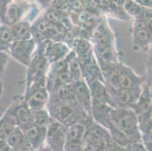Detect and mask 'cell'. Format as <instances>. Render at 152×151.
Here are the masks:
<instances>
[{
	"label": "cell",
	"mask_w": 152,
	"mask_h": 151,
	"mask_svg": "<svg viewBox=\"0 0 152 151\" xmlns=\"http://www.w3.org/2000/svg\"><path fill=\"white\" fill-rule=\"evenodd\" d=\"M106 86L114 89H139L146 81L148 74L138 75L121 61L101 66Z\"/></svg>",
	"instance_id": "1"
},
{
	"label": "cell",
	"mask_w": 152,
	"mask_h": 151,
	"mask_svg": "<svg viewBox=\"0 0 152 151\" xmlns=\"http://www.w3.org/2000/svg\"><path fill=\"white\" fill-rule=\"evenodd\" d=\"M90 38L94 56L99 66L119 61L114 33L104 18H102L94 27Z\"/></svg>",
	"instance_id": "2"
},
{
	"label": "cell",
	"mask_w": 152,
	"mask_h": 151,
	"mask_svg": "<svg viewBox=\"0 0 152 151\" xmlns=\"http://www.w3.org/2000/svg\"><path fill=\"white\" fill-rule=\"evenodd\" d=\"M45 110L51 118L65 126L77 123L83 124L87 119L92 117L83 110L77 102L59 101L51 96H49Z\"/></svg>",
	"instance_id": "3"
},
{
	"label": "cell",
	"mask_w": 152,
	"mask_h": 151,
	"mask_svg": "<svg viewBox=\"0 0 152 151\" xmlns=\"http://www.w3.org/2000/svg\"><path fill=\"white\" fill-rule=\"evenodd\" d=\"M111 120L115 126L122 131L131 142L142 141L137 115L131 108H114Z\"/></svg>",
	"instance_id": "4"
},
{
	"label": "cell",
	"mask_w": 152,
	"mask_h": 151,
	"mask_svg": "<svg viewBox=\"0 0 152 151\" xmlns=\"http://www.w3.org/2000/svg\"><path fill=\"white\" fill-rule=\"evenodd\" d=\"M44 45L45 42L37 45L30 64L27 66L26 88L35 82L46 78L45 77L49 63L44 55Z\"/></svg>",
	"instance_id": "5"
},
{
	"label": "cell",
	"mask_w": 152,
	"mask_h": 151,
	"mask_svg": "<svg viewBox=\"0 0 152 151\" xmlns=\"http://www.w3.org/2000/svg\"><path fill=\"white\" fill-rule=\"evenodd\" d=\"M23 98L32 111L45 109L49 98V92L46 88V79L31 84L25 89Z\"/></svg>",
	"instance_id": "6"
},
{
	"label": "cell",
	"mask_w": 152,
	"mask_h": 151,
	"mask_svg": "<svg viewBox=\"0 0 152 151\" xmlns=\"http://www.w3.org/2000/svg\"><path fill=\"white\" fill-rule=\"evenodd\" d=\"M132 39L134 51L147 52L151 45V20H134Z\"/></svg>",
	"instance_id": "7"
},
{
	"label": "cell",
	"mask_w": 152,
	"mask_h": 151,
	"mask_svg": "<svg viewBox=\"0 0 152 151\" xmlns=\"http://www.w3.org/2000/svg\"><path fill=\"white\" fill-rule=\"evenodd\" d=\"M7 111L13 116L18 127L22 131H24L32 124H34L33 112L27 105L23 96L16 98Z\"/></svg>",
	"instance_id": "8"
},
{
	"label": "cell",
	"mask_w": 152,
	"mask_h": 151,
	"mask_svg": "<svg viewBox=\"0 0 152 151\" xmlns=\"http://www.w3.org/2000/svg\"><path fill=\"white\" fill-rule=\"evenodd\" d=\"M37 46V43L33 39L15 41L9 48V55L16 61L27 67Z\"/></svg>",
	"instance_id": "9"
},
{
	"label": "cell",
	"mask_w": 152,
	"mask_h": 151,
	"mask_svg": "<svg viewBox=\"0 0 152 151\" xmlns=\"http://www.w3.org/2000/svg\"><path fill=\"white\" fill-rule=\"evenodd\" d=\"M66 130L67 126L51 118L47 127L45 144L53 151H64L66 141Z\"/></svg>",
	"instance_id": "10"
},
{
	"label": "cell",
	"mask_w": 152,
	"mask_h": 151,
	"mask_svg": "<svg viewBox=\"0 0 152 151\" xmlns=\"http://www.w3.org/2000/svg\"><path fill=\"white\" fill-rule=\"evenodd\" d=\"M106 87L116 108H132L138 101L142 90V88L139 89H114Z\"/></svg>",
	"instance_id": "11"
},
{
	"label": "cell",
	"mask_w": 152,
	"mask_h": 151,
	"mask_svg": "<svg viewBox=\"0 0 152 151\" xmlns=\"http://www.w3.org/2000/svg\"><path fill=\"white\" fill-rule=\"evenodd\" d=\"M71 51L69 45L64 42L45 41L44 55L49 64L64 60Z\"/></svg>",
	"instance_id": "12"
},
{
	"label": "cell",
	"mask_w": 152,
	"mask_h": 151,
	"mask_svg": "<svg viewBox=\"0 0 152 151\" xmlns=\"http://www.w3.org/2000/svg\"><path fill=\"white\" fill-rule=\"evenodd\" d=\"M71 85L78 104L87 114L92 116L91 115L92 98H91L89 88L85 80L81 79L80 80L72 82Z\"/></svg>",
	"instance_id": "13"
},
{
	"label": "cell",
	"mask_w": 152,
	"mask_h": 151,
	"mask_svg": "<svg viewBox=\"0 0 152 151\" xmlns=\"http://www.w3.org/2000/svg\"><path fill=\"white\" fill-rule=\"evenodd\" d=\"M84 80L89 88L92 101L107 104L112 107L116 108L104 83L99 80H91V79Z\"/></svg>",
	"instance_id": "14"
},
{
	"label": "cell",
	"mask_w": 152,
	"mask_h": 151,
	"mask_svg": "<svg viewBox=\"0 0 152 151\" xmlns=\"http://www.w3.org/2000/svg\"><path fill=\"white\" fill-rule=\"evenodd\" d=\"M114 107L100 102L92 101L91 115L95 123H97L106 130L113 124L111 120L112 111Z\"/></svg>",
	"instance_id": "15"
},
{
	"label": "cell",
	"mask_w": 152,
	"mask_h": 151,
	"mask_svg": "<svg viewBox=\"0 0 152 151\" xmlns=\"http://www.w3.org/2000/svg\"><path fill=\"white\" fill-rule=\"evenodd\" d=\"M137 116L142 115L151 110V86L150 74H148L146 81L142 86V90L136 103L131 108Z\"/></svg>",
	"instance_id": "16"
},
{
	"label": "cell",
	"mask_w": 152,
	"mask_h": 151,
	"mask_svg": "<svg viewBox=\"0 0 152 151\" xmlns=\"http://www.w3.org/2000/svg\"><path fill=\"white\" fill-rule=\"evenodd\" d=\"M72 45L70 49L75 53L82 69L94 55L92 44L86 39H77L73 41Z\"/></svg>",
	"instance_id": "17"
},
{
	"label": "cell",
	"mask_w": 152,
	"mask_h": 151,
	"mask_svg": "<svg viewBox=\"0 0 152 151\" xmlns=\"http://www.w3.org/2000/svg\"><path fill=\"white\" fill-rule=\"evenodd\" d=\"M27 4H20L17 2L9 1L5 11L4 25L12 27L23 19L24 15L30 8L26 7Z\"/></svg>",
	"instance_id": "18"
},
{
	"label": "cell",
	"mask_w": 152,
	"mask_h": 151,
	"mask_svg": "<svg viewBox=\"0 0 152 151\" xmlns=\"http://www.w3.org/2000/svg\"><path fill=\"white\" fill-rule=\"evenodd\" d=\"M23 131L25 134L26 138L30 143L32 149L34 151H37L45 143L47 128L32 124Z\"/></svg>",
	"instance_id": "19"
},
{
	"label": "cell",
	"mask_w": 152,
	"mask_h": 151,
	"mask_svg": "<svg viewBox=\"0 0 152 151\" xmlns=\"http://www.w3.org/2000/svg\"><path fill=\"white\" fill-rule=\"evenodd\" d=\"M5 141L12 150L18 151H32L30 143L27 141L26 135L20 128L17 127L9 136L5 139Z\"/></svg>",
	"instance_id": "20"
},
{
	"label": "cell",
	"mask_w": 152,
	"mask_h": 151,
	"mask_svg": "<svg viewBox=\"0 0 152 151\" xmlns=\"http://www.w3.org/2000/svg\"><path fill=\"white\" fill-rule=\"evenodd\" d=\"M10 27L15 41H21L32 39L31 23L29 20L23 18Z\"/></svg>",
	"instance_id": "21"
},
{
	"label": "cell",
	"mask_w": 152,
	"mask_h": 151,
	"mask_svg": "<svg viewBox=\"0 0 152 151\" xmlns=\"http://www.w3.org/2000/svg\"><path fill=\"white\" fill-rule=\"evenodd\" d=\"M81 70H82L83 78L84 80H87V79L96 80L104 83L102 70L99 63L96 61V59L94 55L89 60V61L86 64L84 65Z\"/></svg>",
	"instance_id": "22"
},
{
	"label": "cell",
	"mask_w": 152,
	"mask_h": 151,
	"mask_svg": "<svg viewBox=\"0 0 152 151\" xmlns=\"http://www.w3.org/2000/svg\"><path fill=\"white\" fill-rule=\"evenodd\" d=\"M17 127L15 119L6 110L3 116L0 118V139H6Z\"/></svg>",
	"instance_id": "23"
},
{
	"label": "cell",
	"mask_w": 152,
	"mask_h": 151,
	"mask_svg": "<svg viewBox=\"0 0 152 151\" xmlns=\"http://www.w3.org/2000/svg\"><path fill=\"white\" fill-rule=\"evenodd\" d=\"M65 61L67 62V67H68L70 75H71L73 82L83 79V78L81 66L74 51L71 50L69 52V54L65 58Z\"/></svg>",
	"instance_id": "24"
},
{
	"label": "cell",
	"mask_w": 152,
	"mask_h": 151,
	"mask_svg": "<svg viewBox=\"0 0 152 151\" xmlns=\"http://www.w3.org/2000/svg\"><path fill=\"white\" fill-rule=\"evenodd\" d=\"M86 132L85 125L80 123H74L67 126L65 141H82Z\"/></svg>",
	"instance_id": "25"
},
{
	"label": "cell",
	"mask_w": 152,
	"mask_h": 151,
	"mask_svg": "<svg viewBox=\"0 0 152 151\" xmlns=\"http://www.w3.org/2000/svg\"><path fill=\"white\" fill-rule=\"evenodd\" d=\"M15 42L10 27L0 25V52L9 54V48Z\"/></svg>",
	"instance_id": "26"
},
{
	"label": "cell",
	"mask_w": 152,
	"mask_h": 151,
	"mask_svg": "<svg viewBox=\"0 0 152 151\" xmlns=\"http://www.w3.org/2000/svg\"><path fill=\"white\" fill-rule=\"evenodd\" d=\"M107 131H108L112 140L121 147H125L131 142L129 138H127L126 135L122 131L119 129L117 126H115L114 123L107 128Z\"/></svg>",
	"instance_id": "27"
},
{
	"label": "cell",
	"mask_w": 152,
	"mask_h": 151,
	"mask_svg": "<svg viewBox=\"0 0 152 151\" xmlns=\"http://www.w3.org/2000/svg\"><path fill=\"white\" fill-rule=\"evenodd\" d=\"M123 8L127 15L135 19L142 14L145 7L140 5L136 1H124Z\"/></svg>",
	"instance_id": "28"
},
{
	"label": "cell",
	"mask_w": 152,
	"mask_h": 151,
	"mask_svg": "<svg viewBox=\"0 0 152 151\" xmlns=\"http://www.w3.org/2000/svg\"><path fill=\"white\" fill-rule=\"evenodd\" d=\"M33 112V122L34 124L39 126L47 128L51 120V117L49 113L45 109Z\"/></svg>",
	"instance_id": "29"
},
{
	"label": "cell",
	"mask_w": 152,
	"mask_h": 151,
	"mask_svg": "<svg viewBox=\"0 0 152 151\" xmlns=\"http://www.w3.org/2000/svg\"><path fill=\"white\" fill-rule=\"evenodd\" d=\"M82 141H65L64 151H83Z\"/></svg>",
	"instance_id": "30"
},
{
	"label": "cell",
	"mask_w": 152,
	"mask_h": 151,
	"mask_svg": "<svg viewBox=\"0 0 152 151\" xmlns=\"http://www.w3.org/2000/svg\"><path fill=\"white\" fill-rule=\"evenodd\" d=\"M9 60V55L0 52V79L2 80L5 74V69Z\"/></svg>",
	"instance_id": "31"
},
{
	"label": "cell",
	"mask_w": 152,
	"mask_h": 151,
	"mask_svg": "<svg viewBox=\"0 0 152 151\" xmlns=\"http://www.w3.org/2000/svg\"><path fill=\"white\" fill-rule=\"evenodd\" d=\"M124 151H148L142 141L130 142L124 147Z\"/></svg>",
	"instance_id": "32"
},
{
	"label": "cell",
	"mask_w": 152,
	"mask_h": 151,
	"mask_svg": "<svg viewBox=\"0 0 152 151\" xmlns=\"http://www.w3.org/2000/svg\"><path fill=\"white\" fill-rule=\"evenodd\" d=\"M140 5L143 7H145V8H151V1H141V0H139V1H136Z\"/></svg>",
	"instance_id": "33"
},
{
	"label": "cell",
	"mask_w": 152,
	"mask_h": 151,
	"mask_svg": "<svg viewBox=\"0 0 152 151\" xmlns=\"http://www.w3.org/2000/svg\"><path fill=\"white\" fill-rule=\"evenodd\" d=\"M37 151H53V150H52L45 143L42 146H41L39 148Z\"/></svg>",
	"instance_id": "34"
},
{
	"label": "cell",
	"mask_w": 152,
	"mask_h": 151,
	"mask_svg": "<svg viewBox=\"0 0 152 151\" xmlns=\"http://www.w3.org/2000/svg\"><path fill=\"white\" fill-rule=\"evenodd\" d=\"M2 80L0 79V96L2 95Z\"/></svg>",
	"instance_id": "35"
},
{
	"label": "cell",
	"mask_w": 152,
	"mask_h": 151,
	"mask_svg": "<svg viewBox=\"0 0 152 151\" xmlns=\"http://www.w3.org/2000/svg\"><path fill=\"white\" fill-rule=\"evenodd\" d=\"M12 151H18V150H12ZM32 151H34V150H32Z\"/></svg>",
	"instance_id": "36"
},
{
	"label": "cell",
	"mask_w": 152,
	"mask_h": 151,
	"mask_svg": "<svg viewBox=\"0 0 152 151\" xmlns=\"http://www.w3.org/2000/svg\"></svg>",
	"instance_id": "37"
}]
</instances>
